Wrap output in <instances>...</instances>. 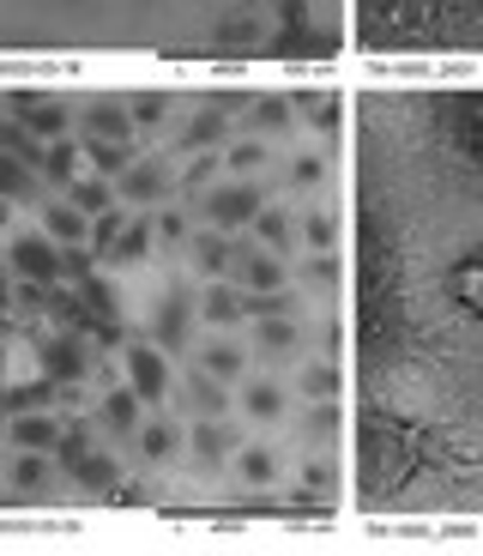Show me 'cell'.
Returning <instances> with one entry per match:
<instances>
[{"label": "cell", "mask_w": 483, "mask_h": 556, "mask_svg": "<svg viewBox=\"0 0 483 556\" xmlns=\"http://www.w3.org/2000/svg\"><path fill=\"white\" fill-rule=\"evenodd\" d=\"M169 393H181V405H188L193 417H224L230 412V393H224V381L218 376H206V369H193L181 388H169Z\"/></svg>", "instance_id": "5"}, {"label": "cell", "mask_w": 483, "mask_h": 556, "mask_svg": "<svg viewBox=\"0 0 483 556\" xmlns=\"http://www.w3.org/2000/svg\"><path fill=\"white\" fill-rule=\"evenodd\" d=\"M67 200H73V206L85 212V218H91V212L115 206V188H110V181H103V176H91V181H79V176H73V181H67Z\"/></svg>", "instance_id": "20"}, {"label": "cell", "mask_w": 483, "mask_h": 556, "mask_svg": "<svg viewBox=\"0 0 483 556\" xmlns=\"http://www.w3.org/2000/svg\"><path fill=\"white\" fill-rule=\"evenodd\" d=\"M320 176H327V157H320V152H303V157H290V188H315Z\"/></svg>", "instance_id": "27"}, {"label": "cell", "mask_w": 483, "mask_h": 556, "mask_svg": "<svg viewBox=\"0 0 483 556\" xmlns=\"http://www.w3.org/2000/svg\"><path fill=\"white\" fill-rule=\"evenodd\" d=\"M254 339H260V351H266V357H290V351L303 345V327H296L290 315H260Z\"/></svg>", "instance_id": "11"}, {"label": "cell", "mask_w": 483, "mask_h": 556, "mask_svg": "<svg viewBox=\"0 0 483 556\" xmlns=\"http://www.w3.org/2000/svg\"><path fill=\"white\" fill-rule=\"evenodd\" d=\"M242 412H249V417H260V424L284 417V388H278V381H254V388L242 393Z\"/></svg>", "instance_id": "18"}, {"label": "cell", "mask_w": 483, "mask_h": 556, "mask_svg": "<svg viewBox=\"0 0 483 556\" xmlns=\"http://www.w3.org/2000/svg\"><path fill=\"white\" fill-rule=\"evenodd\" d=\"M13 442L25 447V454H49V447L61 442V417L55 412H13Z\"/></svg>", "instance_id": "6"}, {"label": "cell", "mask_w": 483, "mask_h": 556, "mask_svg": "<svg viewBox=\"0 0 483 556\" xmlns=\"http://www.w3.org/2000/svg\"><path fill=\"white\" fill-rule=\"evenodd\" d=\"M7 303H13V278H7V266H0V315H7Z\"/></svg>", "instance_id": "28"}, {"label": "cell", "mask_w": 483, "mask_h": 556, "mask_svg": "<svg viewBox=\"0 0 483 556\" xmlns=\"http://www.w3.org/2000/svg\"><path fill=\"white\" fill-rule=\"evenodd\" d=\"M0 424H7V405H0Z\"/></svg>", "instance_id": "29"}, {"label": "cell", "mask_w": 483, "mask_h": 556, "mask_svg": "<svg viewBox=\"0 0 483 556\" xmlns=\"http://www.w3.org/2000/svg\"><path fill=\"white\" fill-rule=\"evenodd\" d=\"M193 369H206V376H218V381H236V376H242V345L212 339V345L200 351V363H193Z\"/></svg>", "instance_id": "16"}, {"label": "cell", "mask_w": 483, "mask_h": 556, "mask_svg": "<svg viewBox=\"0 0 483 556\" xmlns=\"http://www.w3.org/2000/svg\"><path fill=\"white\" fill-rule=\"evenodd\" d=\"M272 472H278L272 447H242V478H249L254 490H266V484H272Z\"/></svg>", "instance_id": "24"}, {"label": "cell", "mask_w": 483, "mask_h": 556, "mask_svg": "<svg viewBox=\"0 0 483 556\" xmlns=\"http://www.w3.org/2000/svg\"><path fill=\"white\" fill-rule=\"evenodd\" d=\"M200 320H206V327H230V320H242V291H230V285H206V296H200Z\"/></svg>", "instance_id": "13"}, {"label": "cell", "mask_w": 483, "mask_h": 556, "mask_svg": "<svg viewBox=\"0 0 483 556\" xmlns=\"http://www.w3.org/2000/svg\"><path fill=\"white\" fill-rule=\"evenodd\" d=\"M303 237H308V249H339V218H332V212H315V218L303 224Z\"/></svg>", "instance_id": "26"}, {"label": "cell", "mask_w": 483, "mask_h": 556, "mask_svg": "<svg viewBox=\"0 0 483 556\" xmlns=\"http://www.w3.org/2000/svg\"><path fill=\"white\" fill-rule=\"evenodd\" d=\"M152 237H157V224L152 218H134V224H122V237L103 249V261L110 266H134V261H145L152 254Z\"/></svg>", "instance_id": "7"}, {"label": "cell", "mask_w": 483, "mask_h": 556, "mask_svg": "<svg viewBox=\"0 0 483 556\" xmlns=\"http://www.w3.org/2000/svg\"><path fill=\"white\" fill-rule=\"evenodd\" d=\"M7 266H13L18 278L55 285V278H61V249H55L49 237H13V249H7Z\"/></svg>", "instance_id": "4"}, {"label": "cell", "mask_w": 483, "mask_h": 556, "mask_svg": "<svg viewBox=\"0 0 483 556\" xmlns=\"http://www.w3.org/2000/svg\"><path fill=\"white\" fill-rule=\"evenodd\" d=\"M303 393L308 400H339V393H345V369H339V363H315V369H303Z\"/></svg>", "instance_id": "21"}, {"label": "cell", "mask_w": 483, "mask_h": 556, "mask_svg": "<svg viewBox=\"0 0 483 556\" xmlns=\"http://www.w3.org/2000/svg\"><path fill=\"white\" fill-rule=\"evenodd\" d=\"M127 381H134L139 405H164V400H169V363H164V345H127Z\"/></svg>", "instance_id": "3"}, {"label": "cell", "mask_w": 483, "mask_h": 556, "mask_svg": "<svg viewBox=\"0 0 483 556\" xmlns=\"http://www.w3.org/2000/svg\"><path fill=\"white\" fill-rule=\"evenodd\" d=\"M254 230H260V242H266V249H278V254L290 249V237H296L290 212H278V206H260V212H254Z\"/></svg>", "instance_id": "22"}, {"label": "cell", "mask_w": 483, "mask_h": 556, "mask_svg": "<svg viewBox=\"0 0 483 556\" xmlns=\"http://www.w3.org/2000/svg\"><path fill=\"white\" fill-rule=\"evenodd\" d=\"M0 200H30V206H42L37 200V164H25L18 152H0Z\"/></svg>", "instance_id": "8"}, {"label": "cell", "mask_w": 483, "mask_h": 556, "mask_svg": "<svg viewBox=\"0 0 483 556\" xmlns=\"http://www.w3.org/2000/svg\"><path fill=\"white\" fill-rule=\"evenodd\" d=\"M115 194H122V200H145V206H152V200H164V194H169V181H164V164L127 169V176H122V188H115Z\"/></svg>", "instance_id": "14"}, {"label": "cell", "mask_w": 483, "mask_h": 556, "mask_svg": "<svg viewBox=\"0 0 483 556\" xmlns=\"http://www.w3.org/2000/svg\"><path fill=\"white\" fill-rule=\"evenodd\" d=\"M97 424H103V430H115V435H134V430H139V393H134V388L103 393V405H97Z\"/></svg>", "instance_id": "9"}, {"label": "cell", "mask_w": 483, "mask_h": 556, "mask_svg": "<svg viewBox=\"0 0 483 556\" xmlns=\"http://www.w3.org/2000/svg\"><path fill=\"white\" fill-rule=\"evenodd\" d=\"M193 442H200V459H224V454H230V430H224L218 417H200V424H193Z\"/></svg>", "instance_id": "23"}, {"label": "cell", "mask_w": 483, "mask_h": 556, "mask_svg": "<svg viewBox=\"0 0 483 556\" xmlns=\"http://www.w3.org/2000/svg\"><path fill=\"white\" fill-rule=\"evenodd\" d=\"M79 157H85L91 169H103V176H122L127 157H134V152H127V139H85Z\"/></svg>", "instance_id": "15"}, {"label": "cell", "mask_w": 483, "mask_h": 556, "mask_svg": "<svg viewBox=\"0 0 483 556\" xmlns=\"http://www.w3.org/2000/svg\"><path fill=\"white\" fill-rule=\"evenodd\" d=\"M134 442H139L145 459H169L176 454V424H169V417H152V424H139L134 430Z\"/></svg>", "instance_id": "17"}, {"label": "cell", "mask_w": 483, "mask_h": 556, "mask_svg": "<svg viewBox=\"0 0 483 556\" xmlns=\"http://www.w3.org/2000/svg\"><path fill=\"white\" fill-rule=\"evenodd\" d=\"M224 164H230L236 176H254V169L266 164V146H260V139H236L230 152H224Z\"/></svg>", "instance_id": "25"}, {"label": "cell", "mask_w": 483, "mask_h": 556, "mask_svg": "<svg viewBox=\"0 0 483 556\" xmlns=\"http://www.w3.org/2000/svg\"><path fill=\"white\" fill-rule=\"evenodd\" d=\"M260 206H266L260 181H230V188H212V194L200 200V218H206L212 230H249Z\"/></svg>", "instance_id": "1"}, {"label": "cell", "mask_w": 483, "mask_h": 556, "mask_svg": "<svg viewBox=\"0 0 483 556\" xmlns=\"http://www.w3.org/2000/svg\"><path fill=\"white\" fill-rule=\"evenodd\" d=\"M85 127H91V139H127L134 115L115 110V103H91V110H85Z\"/></svg>", "instance_id": "19"}, {"label": "cell", "mask_w": 483, "mask_h": 556, "mask_svg": "<svg viewBox=\"0 0 483 556\" xmlns=\"http://www.w3.org/2000/svg\"><path fill=\"white\" fill-rule=\"evenodd\" d=\"M37 357H42V376L55 381V388H79L85 369H91V345L79 333H49L37 339Z\"/></svg>", "instance_id": "2"}, {"label": "cell", "mask_w": 483, "mask_h": 556, "mask_svg": "<svg viewBox=\"0 0 483 556\" xmlns=\"http://www.w3.org/2000/svg\"><path fill=\"white\" fill-rule=\"evenodd\" d=\"M37 176L49 181V188H67V181L79 176V146H73V139H55V146H42Z\"/></svg>", "instance_id": "10"}, {"label": "cell", "mask_w": 483, "mask_h": 556, "mask_svg": "<svg viewBox=\"0 0 483 556\" xmlns=\"http://www.w3.org/2000/svg\"><path fill=\"white\" fill-rule=\"evenodd\" d=\"M42 230L55 242H85V212L73 200H42Z\"/></svg>", "instance_id": "12"}]
</instances>
